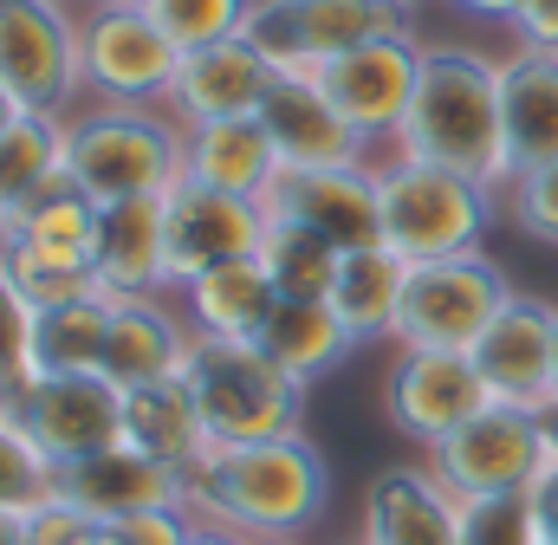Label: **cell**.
<instances>
[{
    "instance_id": "1",
    "label": "cell",
    "mask_w": 558,
    "mask_h": 545,
    "mask_svg": "<svg viewBox=\"0 0 558 545\" xmlns=\"http://www.w3.org/2000/svg\"><path fill=\"white\" fill-rule=\"evenodd\" d=\"M331 507V468L299 435L208 448L189 474V513L241 540H305Z\"/></svg>"
},
{
    "instance_id": "2",
    "label": "cell",
    "mask_w": 558,
    "mask_h": 545,
    "mask_svg": "<svg viewBox=\"0 0 558 545\" xmlns=\"http://www.w3.org/2000/svg\"><path fill=\"white\" fill-rule=\"evenodd\" d=\"M397 156L461 169L487 182L494 195L507 189V131H500V59L474 46H428L422 52V85L403 131L390 143Z\"/></svg>"
},
{
    "instance_id": "3",
    "label": "cell",
    "mask_w": 558,
    "mask_h": 545,
    "mask_svg": "<svg viewBox=\"0 0 558 545\" xmlns=\"http://www.w3.org/2000/svg\"><path fill=\"white\" fill-rule=\"evenodd\" d=\"M377 215H384V247L410 267L428 261H461L487 247V228L500 215V195L461 169L416 162V156H384L377 162Z\"/></svg>"
},
{
    "instance_id": "4",
    "label": "cell",
    "mask_w": 558,
    "mask_h": 545,
    "mask_svg": "<svg viewBox=\"0 0 558 545\" xmlns=\"http://www.w3.org/2000/svg\"><path fill=\"white\" fill-rule=\"evenodd\" d=\"M182 384L202 409V428L215 448H241V441H274L299 435L305 422V390L292 371H279L274 358L247 338H195L182 358Z\"/></svg>"
},
{
    "instance_id": "5",
    "label": "cell",
    "mask_w": 558,
    "mask_h": 545,
    "mask_svg": "<svg viewBox=\"0 0 558 545\" xmlns=\"http://www.w3.org/2000/svg\"><path fill=\"white\" fill-rule=\"evenodd\" d=\"M65 169L92 202L169 195L182 182V124L169 111L78 105L65 111Z\"/></svg>"
},
{
    "instance_id": "6",
    "label": "cell",
    "mask_w": 558,
    "mask_h": 545,
    "mask_svg": "<svg viewBox=\"0 0 558 545\" xmlns=\"http://www.w3.org/2000/svg\"><path fill=\"white\" fill-rule=\"evenodd\" d=\"M182 46L149 20L143 0H92L78 7V78L85 105L169 111Z\"/></svg>"
},
{
    "instance_id": "7",
    "label": "cell",
    "mask_w": 558,
    "mask_h": 545,
    "mask_svg": "<svg viewBox=\"0 0 558 545\" xmlns=\"http://www.w3.org/2000/svg\"><path fill=\"white\" fill-rule=\"evenodd\" d=\"M513 292L520 286L507 279L500 261H487V247L481 254H461V261L410 267L390 344H410V351H474Z\"/></svg>"
},
{
    "instance_id": "8",
    "label": "cell",
    "mask_w": 558,
    "mask_h": 545,
    "mask_svg": "<svg viewBox=\"0 0 558 545\" xmlns=\"http://www.w3.org/2000/svg\"><path fill=\"white\" fill-rule=\"evenodd\" d=\"M0 92L20 111L65 118L85 105L78 78V7L65 0H0Z\"/></svg>"
},
{
    "instance_id": "9",
    "label": "cell",
    "mask_w": 558,
    "mask_h": 545,
    "mask_svg": "<svg viewBox=\"0 0 558 545\" xmlns=\"http://www.w3.org/2000/svg\"><path fill=\"white\" fill-rule=\"evenodd\" d=\"M384 33H416L410 0H254L247 13V39L279 72H318Z\"/></svg>"
},
{
    "instance_id": "10",
    "label": "cell",
    "mask_w": 558,
    "mask_h": 545,
    "mask_svg": "<svg viewBox=\"0 0 558 545\" xmlns=\"http://www.w3.org/2000/svg\"><path fill=\"white\" fill-rule=\"evenodd\" d=\"M428 468H435L461 500L526 494L533 474L546 468V428H539V409L481 403L454 435H441V441L428 448Z\"/></svg>"
},
{
    "instance_id": "11",
    "label": "cell",
    "mask_w": 558,
    "mask_h": 545,
    "mask_svg": "<svg viewBox=\"0 0 558 545\" xmlns=\"http://www.w3.org/2000/svg\"><path fill=\"white\" fill-rule=\"evenodd\" d=\"M13 422L33 435V448L65 468L85 455H105L124 441V390L105 371H72V377H20Z\"/></svg>"
},
{
    "instance_id": "12",
    "label": "cell",
    "mask_w": 558,
    "mask_h": 545,
    "mask_svg": "<svg viewBox=\"0 0 558 545\" xmlns=\"http://www.w3.org/2000/svg\"><path fill=\"white\" fill-rule=\"evenodd\" d=\"M267 241V208L247 195H221L208 182H175L162 195V261H169V286H189L202 272L228 267L260 254Z\"/></svg>"
},
{
    "instance_id": "13",
    "label": "cell",
    "mask_w": 558,
    "mask_h": 545,
    "mask_svg": "<svg viewBox=\"0 0 558 545\" xmlns=\"http://www.w3.org/2000/svg\"><path fill=\"white\" fill-rule=\"evenodd\" d=\"M422 52L428 46L416 33H384V39H364V46L338 52L331 65H318V85H325V98L344 111V124L357 136L397 143L422 85Z\"/></svg>"
},
{
    "instance_id": "14",
    "label": "cell",
    "mask_w": 558,
    "mask_h": 545,
    "mask_svg": "<svg viewBox=\"0 0 558 545\" xmlns=\"http://www.w3.org/2000/svg\"><path fill=\"white\" fill-rule=\"evenodd\" d=\"M481 403H494V397H487V384H481L468 351H410V344H397L390 377H384V415H390L397 435L435 448Z\"/></svg>"
},
{
    "instance_id": "15",
    "label": "cell",
    "mask_w": 558,
    "mask_h": 545,
    "mask_svg": "<svg viewBox=\"0 0 558 545\" xmlns=\"http://www.w3.org/2000/svg\"><path fill=\"white\" fill-rule=\"evenodd\" d=\"M267 221H299L325 234L331 247H371L384 241L377 215V162H338V169H279L274 189L260 195Z\"/></svg>"
},
{
    "instance_id": "16",
    "label": "cell",
    "mask_w": 558,
    "mask_h": 545,
    "mask_svg": "<svg viewBox=\"0 0 558 545\" xmlns=\"http://www.w3.org/2000/svg\"><path fill=\"white\" fill-rule=\"evenodd\" d=\"M59 500L98 526H124L137 513H169V507H189V474L143 455L131 441L105 448V455H85V461H65L59 468Z\"/></svg>"
},
{
    "instance_id": "17",
    "label": "cell",
    "mask_w": 558,
    "mask_h": 545,
    "mask_svg": "<svg viewBox=\"0 0 558 545\" xmlns=\"http://www.w3.org/2000/svg\"><path fill=\"white\" fill-rule=\"evenodd\" d=\"M279 149V169H338V162H371V136L344 124V111L325 98L318 72H274L260 111H254Z\"/></svg>"
},
{
    "instance_id": "18",
    "label": "cell",
    "mask_w": 558,
    "mask_h": 545,
    "mask_svg": "<svg viewBox=\"0 0 558 545\" xmlns=\"http://www.w3.org/2000/svg\"><path fill=\"white\" fill-rule=\"evenodd\" d=\"M454 540H461V494L428 461H397V468L371 474L364 513H357V545H454Z\"/></svg>"
},
{
    "instance_id": "19",
    "label": "cell",
    "mask_w": 558,
    "mask_h": 545,
    "mask_svg": "<svg viewBox=\"0 0 558 545\" xmlns=\"http://www.w3.org/2000/svg\"><path fill=\"white\" fill-rule=\"evenodd\" d=\"M553 312L558 305H546V299L513 292L500 305V318L487 325V338L468 351L494 403H520V409L553 403Z\"/></svg>"
},
{
    "instance_id": "20",
    "label": "cell",
    "mask_w": 558,
    "mask_h": 545,
    "mask_svg": "<svg viewBox=\"0 0 558 545\" xmlns=\"http://www.w3.org/2000/svg\"><path fill=\"white\" fill-rule=\"evenodd\" d=\"M274 59L234 33V39H215V46H195L182 52L175 65V92H169V118L175 124H221V118H254L267 85H274Z\"/></svg>"
},
{
    "instance_id": "21",
    "label": "cell",
    "mask_w": 558,
    "mask_h": 545,
    "mask_svg": "<svg viewBox=\"0 0 558 545\" xmlns=\"http://www.w3.org/2000/svg\"><path fill=\"white\" fill-rule=\"evenodd\" d=\"M500 131H507V182L520 169L558 162V52L513 46L500 59Z\"/></svg>"
},
{
    "instance_id": "22",
    "label": "cell",
    "mask_w": 558,
    "mask_h": 545,
    "mask_svg": "<svg viewBox=\"0 0 558 545\" xmlns=\"http://www.w3.org/2000/svg\"><path fill=\"white\" fill-rule=\"evenodd\" d=\"M92 272H98V286L111 299H149V292L169 286V261H162V195L98 202Z\"/></svg>"
},
{
    "instance_id": "23",
    "label": "cell",
    "mask_w": 558,
    "mask_h": 545,
    "mask_svg": "<svg viewBox=\"0 0 558 545\" xmlns=\"http://www.w3.org/2000/svg\"><path fill=\"white\" fill-rule=\"evenodd\" d=\"M195 331L189 318H175L156 292L149 299H111V338H105V377L118 390H143L162 377H182Z\"/></svg>"
},
{
    "instance_id": "24",
    "label": "cell",
    "mask_w": 558,
    "mask_h": 545,
    "mask_svg": "<svg viewBox=\"0 0 558 545\" xmlns=\"http://www.w3.org/2000/svg\"><path fill=\"white\" fill-rule=\"evenodd\" d=\"M182 175L208 182L221 195L260 202L279 175V149L260 118H221V124H182Z\"/></svg>"
},
{
    "instance_id": "25",
    "label": "cell",
    "mask_w": 558,
    "mask_h": 545,
    "mask_svg": "<svg viewBox=\"0 0 558 545\" xmlns=\"http://www.w3.org/2000/svg\"><path fill=\"white\" fill-rule=\"evenodd\" d=\"M274 305H279V286H274V272L260 267V254L228 261V267H215L182 286V318H189L195 338H247L254 344L267 331Z\"/></svg>"
},
{
    "instance_id": "26",
    "label": "cell",
    "mask_w": 558,
    "mask_h": 545,
    "mask_svg": "<svg viewBox=\"0 0 558 545\" xmlns=\"http://www.w3.org/2000/svg\"><path fill=\"white\" fill-rule=\"evenodd\" d=\"M254 344L274 358L279 371H292L299 384H318L357 351V331L331 312V299H279L267 331Z\"/></svg>"
},
{
    "instance_id": "27",
    "label": "cell",
    "mask_w": 558,
    "mask_h": 545,
    "mask_svg": "<svg viewBox=\"0 0 558 545\" xmlns=\"http://www.w3.org/2000/svg\"><path fill=\"white\" fill-rule=\"evenodd\" d=\"M92 241H98V202L72 182V169L7 221V241L13 254H33V261H59V267H92Z\"/></svg>"
},
{
    "instance_id": "28",
    "label": "cell",
    "mask_w": 558,
    "mask_h": 545,
    "mask_svg": "<svg viewBox=\"0 0 558 545\" xmlns=\"http://www.w3.org/2000/svg\"><path fill=\"white\" fill-rule=\"evenodd\" d=\"M124 441L143 448V455H156V461H169V468H182V474H195L202 455L215 448L208 428H202V409H195V397H189L182 377L124 390Z\"/></svg>"
},
{
    "instance_id": "29",
    "label": "cell",
    "mask_w": 558,
    "mask_h": 545,
    "mask_svg": "<svg viewBox=\"0 0 558 545\" xmlns=\"http://www.w3.org/2000/svg\"><path fill=\"white\" fill-rule=\"evenodd\" d=\"M403 286H410V261H397L384 241H371V247H351V254L338 261L331 312H338V318L357 331V344H371V338H390V331H397Z\"/></svg>"
},
{
    "instance_id": "30",
    "label": "cell",
    "mask_w": 558,
    "mask_h": 545,
    "mask_svg": "<svg viewBox=\"0 0 558 545\" xmlns=\"http://www.w3.org/2000/svg\"><path fill=\"white\" fill-rule=\"evenodd\" d=\"M105 338H111V292L46 305L33 318V364L26 377H72V371H105Z\"/></svg>"
},
{
    "instance_id": "31",
    "label": "cell",
    "mask_w": 558,
    "mask_h": 545,
    "mask_svg": "<svg viewBox=\"0 0 558 545\" xmlns=\"http://www.w3.org/2000/svg\"><path fill=\"white\" fill-rule=\"evenodd\" d=\"M59 175H65V118L20 111L0 136V221L33 208Z\"/></svg>"
},
{
    "instance_id": "32",
    "label": "cell",
    "mask_w": 558,
    "mask_h": 545,
    "mask_svg": "<svg viewBox=\"0 0 558 545\" xmlns=\"http://www.w3.org/2000/svg\"><path fill=\"white\" fill-rule=\"evenodd\" d=\"M338 261H344V247H331L325 234H312V228H299V221H267L260 267L274 272L279 299H331Z\"/></svg>"
},
{
    "instance_id": "33",
    "label": "cell",
    "mask_w": 558,
    "mask_h": 545,
    "mask_svg": "<svg viewBox=\"0 0 558 545\" xmlns=\"http://www.w3.org/2000/svg\"><path fill=\"white\" fill-rule=\"evenodd\" d=\"M46 500H59V468L33 448V435L7 415L0 422V513H39Z\"/></svg>"
},
{
    "instance_id": "34",
    "label": "cell",
    "mask_w": 558,
    "mask_h": 545,
    "mask_svg": "<svg viewBox=\"0 0 558 545\" xmlns=\"http://www.w3.org/2000/svg\"><path fill=\"white\" fill-rule=\"evenodd\" d=\"M143 7L182 52L247 33V13H254V0H143Z\"/></svg>"
},
{
    "instance_id": "35",
    "label": "cell",
    "mask_w": 558,
    "mask_h": 545,
    "mask_svg": "<svg viewBox=\"0 0 558 545\" xmlns=\"http://www.w3.org/2000/svg\"><path fill=\"white\" fill-rule=\"evenodd\" d=\"M454 545H546L526 494H494V500H461V540Z\"/></svg>"
},
{
    "instance_id": "36",
    "label": "cell",
    "mask_w": 558,
    "mask_h": 545,
    "mask_svg": "<svg viewBox=\"0 0 558 545\" xmlns=\"http://www.w3.org/2000/svg\"><path fill=\"white\" fill-rule=\"evenodd\" d=\"M500 215H507L520 234H533V241L558 247V162L520 169V175L500 189Z\"/></svg>"
},
{
    "instance_id": "37",
    "label": "cell",
    "mask_w": 558,
    "mask_h": 545,
    "mask_svg": "<svg viewBox=\"0 0 558 545\" xmlns=\"http://www.w3.org/2000/svg\"><path fill=\"white\" fill-rule=\"evenodd\" d=\"M33 305H26V292L13 286V272L0 267V371H13V377H26V364H33Z\"/></svg>"
},
{
    "instance_id": "38",
    "label": "cell",
    "mask_w": 558,
    "mask_h": 545,
    "mask_svg": "<svg viewBox=\"0 0 558 545\" xmlns=\"http://www.w3.org/2000/svg\"><path fill=\"white\" fill-rule=\"evenodd\" d=\"M26 545H118V526H98L65 500H46L39 513H26Z\"/></svg>"
},
{
    "instance_id": "39",
    "label": "cell",
    "mask_w": 558,
    "mask_h": 545,
    "mask_svg": "<svg viewBox=\"0 0 558 545\" xmlns=\"http://www.w3.org/2000/svg\"><path fill=\"white\" fill-rule=\"evenodd\" d=\"M195 533V513L189 507H169V513H137L118 526V545H189Z\"/></svg>"
},
{
    "instance_id": "40",
    "label": "cell",
    "mask_w": 558,
    "mask_h": 545,
    "mask_svg": "<svg viewBox=\"0 0 558 545\" xmlns=\"http://www.w3.org/2000/svg\"><path fill=\"white\" fill-rule=\"evenodd\" d=\"M507 26H513L520 46H553L558 52V0H520Z\"/></svg>"
},
{
    "instance_id": "41",
    "label": "cell",
    "mask_w": 558,
    "mask_h": 545,
    "mask_svg": "<svg viewBox=\"0 0 558 545\" xmlns=\"http://www.w3.org/2000/svg\"><path fill=\"white\" fill-rule=\"evenodd\" d=\"M526 500H533V520H539V540L558 545V461L546 455V468L533 474V487H526Z\"/></svg>"
},
{
    "instance_id": "42",
    "label": "cell",
    "mask_w": 558,
    "mask_h": 545,
    "mask_svg": "<svg viewBox=\"0 0 558 545\" xmlns=\"http://www.w3.org/2000/svg\"><path fill=\"white\" fill-rule=\"evenodd\" d=\"M454 7H461V13H474V20H500V26H507L520 0H454Z\"/></svg>"
},
{
    "instance_id": "43",
    "label": "cell",
    "mask_w": 558,
    "mask_h": 545,
    "mask_svg": "<svg viewBox=\"0 0 558 545\" xmlns=\"http://www.w3.org/2000/svg\"><path fill=\"white\" fill-rule=\"evenodd\" d=\"M189 545H247V540H241V533H221V526H202V520H195Z\"/></svg>"
},
{
    "instance_id": "44",
    "label": "cell",
    "mask_w": 558,
    "mask_h": 545,
    "mask_svg": "<svg viewBox=\"0 0 558 545\" xmlns=\"http://www.w3.org/2000/svg\"><path fill=\"white\" fill-rule=\"evenodd\" d=\"M0 545H26V520L20 513H0Z\"/></svg>"
},
{
    "instance_id": "45",
    "label": "cell",
    "mask_w": 558,
    "mask_h": 545,
    "mask_svg": "<svg viewBox=\"0 0 558 545\" xmlns=\"http://www.w3.org/2000/svg\"><path fill=\"white\" fill-rule=\"evenodd\" d=\"M539 428H546V455L558 461V403H546V409H539Z\"/></svg>"
},
{
    "instance_id": "46",
    "label": "cell",
    "mask_w": 558,
    "mask_h": 545,
    "mask_svg": "<svg viewBox=\"0 0 558 545\" xmlns=\"http://www.w3.org/2000/svg\"><path fill=\"white\" fill-rule=\"evenodd\" d=\"M13 390H20V377H13V371H0V422L13 415Z\"/></svg>"
},
{
    "instance_id": "47",
    "label": "cell",
    "mask_w": 558,
    "mask_h": 545,
    "mask_svg": "<svg viewBox=\"0 0 558 545\" xmlns=\"http://www.w3.org/2000/svg\"><path fill=\"white\" fill-rule=\"evenodd\" d=\"M13 118H20V105H13V98L0 92V136H7V124H13Z\"/></svg>"
},
{
    "instance_id": "48",
    "label": "cell",
    "mask_w": 558,
    "mask_h": 545,
    "mask_svg": "<svg viewBox=\"0 0 558 545\" xmlns=\"http://www.w3.org/2000/svg\"><path fill=\"white\" fill-rule=\"evenodd\" d=\"M553 403H558V312H553Z\"/></svg>"
},
{
    "instance_id": "49",
    "label": "cell",
    "mask_w": 558,
    "mask_h": 545,
    "mask_svg": "<svg viewBox=\"0 0 558 545\" xmlns=\"http://www.w3.org/2000/svg\"><path fill=\"white\" fill-rule=\"evenodd\" d=\"M247 545H305V540H247Z\"/></svg>"
},
{
    "instance_id": "50",
    "label": "cell",
    "mask_w": 558,
    "mask_h": 545,
    "mask_svg": "<svg viewBox=\"0 0 558 545\" xmlns=\"http://www.w3.org/2000/svg\"><path fill=\"white\" fill-rule=\"evenodd\" d=\"M65 7H92V0H65Z\"/></svg>"
},
{
    "instance_id": "51",
    "label": "cell",
    "mask_w": 558,
    "mask_h": 545,
    "mask_svg": "<svg viewBox=\"0 0 558 545\" xmlns=\"http://www.w3.org/2000/svg\"><path fill=\"white\" fill-rule=\"evenodd\" d=\"M0 241H7V221H0Z\"/></svg>"
}]
</instances>
